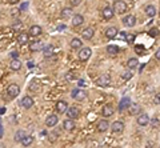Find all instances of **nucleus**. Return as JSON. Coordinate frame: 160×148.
I'll use <instances>...</instances> for the list:
<instances>
[{
	"instance_id": "1",
	"label": "nucleus",
	"mask_w": 160,
	"mask_h": 148,
	"mask_svg": "<svg viewBox=\"0 0 160 148\" xmlns=\"http://www.w3.org/2000/svg\"><path fill=\"white\" fill-rule=\"evenodd\" d=\"M96 84L99 87H110L111 85V76L104 73V75H100L99 78L96 79Z\"/></svg>"
},
{
	"instance_id": "2",
	"label": "nucleus",
	"mask_w": 160,
	"mask_h": 148,
	"mask_svg": "<svg viewBox=\"0 0 160 148\" xmlns=\"http://www.w3.org/2000/svg\"><path fill=\"white\" fill-rule=\"evenodd\" d=\"M127 9H128V7L123 0H115V3H114V11L115 12H117V14H125Z\"/></svg>"
},
{
	"instance_id": "3",
	"label": "nucleus",
	"mask_w": 160,
	"mask_h": 148,
	"mask_svg": "<svg viewBox=\"0 0 160 148\" xmlns=\"http://www.w3.org/2000/svg\"><path fill=\"white\" fill-rule=\"evenodd\" d=\"M7 93H8L9 97H16V96L20 93V87L18 84H9L8 88H7Z\"/></svg>"
},
{
	"instance_id": "4",
	"label": "nucleus",
	"mask_w": 160,
	"mask_h": 148,
	"mask_svg": "<svg viewBox=\"0 0 160 148\" xmlns=\"http://www.w3.org/2000/svg\"><path fill=\"white\" fill-rule=\"evenodd\" d=\"M91 53H92V51H91V48H88V47H85V48H80L79 59H80L82 61H87L88 59L91 58Z\"/></svg>"
},
{
	"instance_id": "5",
	"label": "nucleus",
	"mask_w": 160,
	"mask_h": 148,
	"mask_svg": "<svg viewBox=\"0 0 160 148\" xmlns=\"http://www.w3.org/2000/svg\"><path fill=\"white\" fill-rule=\"evenodd\" d=\"M65 112H67V116L70 117V119H72V120L78 119V117L80 116V110H79L78 107H70Z\"/></svg>"
},
{
	"instance_id": "6",
	"label": "nucleus",
	"mask_w": 160,
	"mask_h": 148,
	"mask_svg": "<svg viewBox=\"0 0 160 148\" xmlns=\"http://www.w3.org/2000/svg\"><path fill=\"white\" fill-rule=\"evenodd\" d=\"M72 97L75 99V100L82 102V100H84V99L87 97V92L83 91V90H73L72 91Z\"/></svg>"
},
{
	"instance_id": "7",
	"label": "nucleus",
	"mask_w": 160,
	"mask_h": 148,
	"mask_svg": "<svg viewBox=\"0 0 160 148\" xmlns=\"http://www.w3.org/2000/svg\"><path fill=\"white\" fill-rule=\"evenodd\" d=\"M123 24L125 27H134L136 24V18H135L134 15H127L123 18Z\"/></svg>"
},
{
	"instance_id": "8",
	"label": "nucleus",
	"mask_w": 160,
	"mask_h": 148,
	"mask_svg": "<svg viewBox=\"0 0 160 148\" xmlns=\"http://www.w3.org/2000/svg\"><path fill=\"white\" fill-rule=\"evenodd\" d=\"M43 48H44V44H43V41H40V40L29 43V49H31V52H38V51H40V49H43Z\"/></svg>"
},
{
	"instance_id": "9",
	"label": "nucleus",
	"mask_w": 160,
	"mask_h": 148,
	"mask_svg": "<svg viewBox=\"0 0 160 148\" xmlns=\"http://www.w3.org/2000/svg\"><path fill=\"white\" fill-rule=\"evenodd\" d=\"M129 105H131V99L128 97V96H124V97L120 100V103H119V111H120V112H123V111L127 110Z\"/></svg>"
},
{
	"instance_id": "10",
	"label": "nucleus",
	"mask_w": 160,
	"mask_h": 148,
	"mask_svg": "<svg viewBox=\"0 0 160 148\" xmlns=\"http://www.w3.org/2000/svg\"><path fill=\"white\" fill-rule=\"evenodd\" d=\"M93 35H95V28H93V27H87V28H84L82 32V36L84 39H87V40L92 39Z\"/></svg>"
},
{
	"instance_id": "11",
	"label": "nucleus",
	"mask_w": 160,
	"mask_h": 148,
	"mask_svg": "<svg viewBox=\"0 0 160 148\" xmlns=\"http://www.w3.org/2000/svg\"><path fill=\"white\" fill-rule=\"evenodd\" d=\"M102 115L104 117L112 116V115H114V107H112V104H105L102 110Z\"/></svg>"
},
{
	"instance_id": "12",
	"label": "nucleus",
	"mask_w": 160,
	"mask_h": 148,
	"mask_svg": "<svg viewBox=\"0 0 160 148\" xmlns=\"http://www.w3.org/2000/svg\"><path fill=\"white\" fill-rule=\"evenodd\" d=\"M111 130H112V132H115V134H120V132H123V130H124V124H123V122H115L111 125Z\"/></svg>"
},
{
	"instance_id": "13",
	"label": "nucleus",
	"mask_w": 160,
	"mask_h": 148,
	"mask_svg": "<svg viewBox=\"0 0 160 148\" xmlns=\"http://www.w3.org/2000/svg\"><path fill=\"white\" fill-rule=\"evenodd\" d=\"M128 111H129V115H132V116H135V115H140V112H142V107H140L139 104H136V103H134V104H131L129 107H128Z\"/></svg>"
},
{
	"instance_id": "14",
	"label": "nucleus",
	"mask_w": 160,
	"mask_h": 148,
	"mask_svg": "<svg viewBox=\"0 0 160 148\" xmlns=\"http://www.w3.org/2000/svg\"><path fill=\"white\" fill-rule=\"evenodd\" d=\"M114 14H115V11H114V8H111V7H105V8L102 11L103 18L107 19V20H110V19L114 18Z\"/></svg>"
},
{
	"instance_id": "15",
	"label": "nucleus",
	"mask_w": 160,
	"mask_h": 148,
	"mask_svg": "<svg viewBox=\"0 0 160 148\" xmlns=\"http://www.w3.org/2000/svg\"><path fill=\"white\" fill-rule=\"evenodd\" d=\"M149 123V116L147 115V113H140L139 117H137V124L139 125H147Z\"/></svg>"
},
{
	"instance_id": "16",
	"label": "nucleus",
	"mask_w": 160,
	"mask_h": 148,
	"mask_svg": "<svg viewBox=\"0 0 160 148\" xmlns=\"http://www.w3.org/2000/svg\"><path fill=\"white\" fill-rule=\"evenodd\" d=\"M83 23H84V16H83V15L78 14V15H75V16L72 18V26H73V27L82 26Z\"/></svg>"
},
{
	"instance_id": "17",
	"label": "nucleus",
	"mask_w": 160,
	"mask_h": 148,
	"mask_svg": "<svg viewBox=\"0 0 160 148\" xmlns=\"http://www.w3.org/2000/svg\"><path fill=\"white\" fill-rule=\"evenodd\" d=\"M67 110H68V104L64 102V100H59V102L56 103V111H58L59 113L65 112Z\"/></svg>"
},
{
	"instance_id": "18",
	"label": "nucleus",
	"mask_w": 160,
	"mask_h": 148,
	"mask_svg": "<svg viewBox=\"0 0 160 148\" xmlns=\"http://www.w3.org/2000/svg\"><path fill=\"white\" fill-rule=\"evenodd\" d=\"M41 33H43V29H41L40 26H32L31 28H29V35L31 36H40Z\"/></svg>"
},
{
	"instance_id": "19",
	"label": "nucleus",
	"mask_w": 160,
	"mask_h": 148,
	"mask_svg": "<svg viewBox=\"0 0 160 148\" xmlns=\"http://www.w3.org/2000/svg\"><path fill=\"white\" fill-rule=\"evenodd\" d=\"M116 35H117V28L116 27H108V28L105 29V36H107L108 39L116 38Z\"/></svg>"
},
{
	"instance_id": "20",
	"label": "nucleus",
	"mask_w": 160,
	"mask_h": 148,
	"mask_svg": "<svg viewBox=\"0 0 160 148\" xmlns=\"http://www.w3.org/2000/svg\"><path fill=\"white\" fill-rule=\"evenodd\" d=\"M21 105H23L24 108H31L32 105H33V99H32L31 96H24V97L21 99Z\"/></svg>"
},
{
	"instance_id": "21",
	"label": "nucleus",
	"mask_w": 160,
	"mask_h": 148,
	"mask_svg": "<svg viewBox=\"0 0 160 148\" xmlns=\"http://www.w3.org/2000/svg\"><path fill=\"white\" fill-rule=\"evenodd\" d=\"M58 116L56 115H50V116L46 119V125L47 127H53V125H56V123H58Z\"/></svg>"
},
{
	"instance_id": "22",
	"label": "nucleus",
	"mask_w": 160,
	"mask_h": 148,
	"mask_svg": "<svg viewBox=\"0 0 160 148\" xmlns=\"http://www.w3.org/2000/svg\"><path fill=\"white\" fill-rule=\"evenodd\" d=\"M63 128L65 131H72L73 128H75V120L72 119H67L63 122Z\"/></svg>"
},
{
	"instance_id": "23",
	"label": "nucleus",
	"mask_w": 160,
	"mask_h": 148,
	"mask_svg": "<svg viewBox=\"0 0 160 148\" xmlns=\"http://www.w3.org/2000/svg\"><path fill=\"white\" fill-rule=\"evenodd\" d=\"M70 46H71V48H72V49H80V48H82V46H83V41L80 40L79 38H73L72 40H71Z\"/></svg>"
},
{
	"instance_id": "24",
	"label": "nucleus",
	"mask_w": 160,
	"mask_h": 148,
	"mask_svg": "<svg viewBox=\"0 0 160 148\" xmlns=\"http://www.w3.org/2000/svg\"><path fill=\"white\" fill-rule=\"evenodd\" d=\"M9 68H11L12 71H19L21 68V61L19 60V59H14V60L11 61V64H9Z\"/></svg>"
},
{
	"instance_id": "25",
	"label": "nucleus",
	"mask_w": 160,
	"mask_h": 148,
	"mask_svg": "<svg viewBox=\"0 0 160 148\" xmlns=\"http://www.w3.org/2000/svg\"><path fill=\"white\" fill-rule=\"evenodd\" d=\"M144 12H146V15L148 16V18H154L155 15H156V8H155V6H147L146 9H144Z\"/></svg>"
},
{
	"instance_id": "26",
	"label": "nucleus",
	"mask_w": 160,
	"mask_h": 148,
	"mask_svg": "<svg viewBox=\"0 0 160 148\" xmlns=\"http://www.w3.org/2000/svg\"><path fill=\"white\" fill-rule=\"evenodd\" d=\"M110 127L111 125H110V123H108L107 120H100L99 124H97V130H99L100 132H105Z\"/></svg>"
},
{
	"instance_id": "27",
	"label": "nucleus",
	"mask_w": 160,
	"mask_h": 148,
	"mask_svg": "<svg viewBox=\"0 0 160 148\" xmlns=\"http://www.w3.org/2000/svg\"><path fill=\"white\" fill-rule=\"evenodd\" d=\"M32 142H33V137H32L31 135H26L20 143H21V145H23V147H28V145L32 144Z\"/></svg>"
},
{
	"instance_id": "28",
	"label": "nucleus",
	"mask_w": 160,
	"mask_h": 148,
	"mask_svg": "<svg viewBox=\"0 0 160 148\" xmlns=\"http://www.w3.org/2000/svg\"><path fill=\"white\" fill-rule=\"evenodd\" d=\"M18 41L20 44H27L29 41V36L27 35V33H23V32H21V33L18 35Z\"/></svg>"
},
{
	"instance_id": "29",
	"label": "nucleus",
	"mask_w": 160,
	"mask_h": 148,
	"mask_svg": "<svg viewBox=\"0 0 160 148\" xmlns=\"http://www.w3.org/2000/svg\"><path fill=\"white\" fill-rule=\"evenodd\" d=\"M127 65L129 70H134V68H136L137 65H139V60H137L136 58H131L129 60L127 61Z\"/></svg>"
},
{
	"instance_id": "30",
	"label": "nucleus",
	"mask_w": 160,
	"mask_h": 148,
	"mask_svg": "<svg viewBox=\"0 0 160 148\" xmlns=\"http://www.w3.org/2000/svg\"><path fill=\"white\" fill-rule=\"evenodd\" d=\"M107 52L110 53L111 56H116L119 53V47L117 46H108L107 47Z\"/></svg>"
},
{
	"instance_id": "31",
	"label": "nucleus",
	"mask_w": 160,
	"mask_h": 148,
	"mask_svg": "<svg viewBox=\"0 0 160 148\" xmlns=\"http://www.w3.org/2000/svg\"><path fill=\"white\" fill-rule=\"evenodd\" d=\"M26 132H24L23 130H19V131H16V134H15V136H14V139H15V142H19L20 143L21 140H23V137L26 136Z\"/></svg>"
},
{
	"instance_id": "32",
	"label": "nucleus",
	"mask_w": 160,
	"mask_h": 148,
	"mask_svg": "<svg viewBox=\"0 0 160 148\" xmlns=\"http://www.w3.org/2000/svg\"><path fill=\"white\" fill-rule=\"evenodd\" d=\"M53 46H47L46 48H44V56H46V58H50V56H52L53 55Z\"/></svg>"
},
{
	"instance_id": "33",
	"label": "nucleus",
	"mask_w": 160,
	"mask_h": 148,
	"mask_svg": "<svg viewBox=\"0 0 160 148\" xmlns=\"http://www.w3.org/2000/svg\"><path fill=\"white\" fill-rule=\"evenodd\" d=\"M71 15H72V9H71V8H63V11H61L60 16H61L63 19H67V18H70Z\"/></svg>"
},
{
	"instance_id": "34",
	"label": "nucleus",
	"mask_w": 160,
	"mask_h": 148,
	"mask_svg": "<svg viewBox=\"0 0 160 148\" xmlns=\"http://www.w3.org/2000/svg\"><path fill=\"white\" fill-rule=\"evenodd\" d=\"M135 51H136L137 55H144V52H146V48H144V46H140V44H137V46H135Z\"/></svg>"
},
{
	"instance_id": "35",
	"label": "nucleus",
	"mask_w": 160,
	"mask_h": 148,
	"mask_svg": "<svg viewBox=\"0 0 160 148\" xmlns=\"http://www.w3.org/2000/svg\"><path fill=\"white\" fill-rule=\"evenodd\" d=\"M125 41H127L128 44H134V41H135L134 33H125Z\"/></svg>"
},
{
	"instance_id": "36",
	"label": "nucleus",
	"mask_w": 160,
	"mask_h": 148,
	"mask_svg": "<svg viewBox=\"0 0 160 148\" xmlns=\"http://www.w3.org/2000/svg\"><path fill=\"white\" fill-rule=\"evenodd\" d=\"M132 78V72L131 71H125V72L122 73V79L123 80H129Z\"/></svg>"
},
{
	"instance_id": "37",
	"label": "nucleus",
	"mask_w": 160,
	"mask_h": 148,
	"mask_svg": "<svg viewBox=\"0 0 160 148\" xmlns=\"http://www.w3.org/2000/svg\"><path fill=\"white\" fill-rule=\"evenodd\" d=\"M160 35V32L157 28H151L149 29V36H152V38H157V36Z\"/></svg>"
},
{
	"instance_id": "38",
	"label": "nucleus",
	"mask_w": 160,
	"mask_h": 148,
	"mask_svg": "<svg viewBox=\"0 0 160 148\" xmlns=\"http://www.w3.org/2000/svg\"><path fill=\"white\" fill-rule=\"evenodd\" d=\"M58 137H59V134H56V132H52V134L48 135V139H50L51 143L56 142V139H58Z\"/></svg>"
},
{
	"instance_id": "39",
	"label": "nucleus",
	"mask_w": 160,
	"mask_h": 148,
	"mask_svg": "<svg viewBox=\"0 0 160 148\" xmlns=\"http://www.w3.org/2000/svg\"><path fill=\"white\" fill-rule=\"evenodd\" d=\"M21 27H23V24H21V21L16 20V23H14V26H12V28H14V29H16V31H20V29H21Z\"/></svg>"
},
{
	"instance_id": "40",
	"label": "nucleus",
	"mask_w": 160,
	"mask_h": 148,
	"mask_svg": "<svg viewBox=\"0 0 160 148\" xmlns=\"http://www.w3.org/2000/svg\"><path fill=\"white\" fill-rule=\"evenodd\" d=\"M80 3H82V0H71V6H72V7L80 6Z\"/></svg>"
},
{
	"instance_id": "41",
	"label": "nucleus",
	"mask_w": 160,
	"mask_h": 148,
	"mask_svg": "<svg viewBox=\"0 0 160 148\" xmlns=\"http://www.w3.org/2000/svg\"><path fill=\"white\" fill-rule=\"evenodd\" d=\"M159 125H160V120L157 119V117H156V119H154V120H152V127H154V128L159 127Z\"/></svg>"
},
{
	"instance_id": "42",
	"label": "nucleus",
	"mask_w": 160,
	"mask_h": 148,
	"mask_svg": "<svg viewBox=\"0 0 160 148\" xmlns=\"http://www.w3.org/2000/svg\"><path fill=\"white\" fill-rule=\"evenodd\" d=\"M154 103H155V104H160V93H156V95H155Z\"/></svg>"
},
{
	"instance_id": "43",
	"label": "nucleus",
	"mask_w": 160,
	"mask_h": 148,
	"mask_svg": "<svg viewBox=\"0 0 160 148\" xmlns=\"http://www.w3.org/2000/svg\"><path fill=\"white\" fill-rule=\"evenodd\" d=\"M155 58H156L157 60H160V48L156 51V53H155Z\"/></svg>"
},
{
	"instance_id": "44",
	"label": "nucleus",
	"mask_w": 160,
	"mask_h": 148,
	"mask_svg": "<svg viewBox=\"0 0 160 148\" xmlns=\"http://www.w3.org/2000/svg\"><path fill=\"white\" fill-rule=\"evenodd\" d=\"M8 1H9V4H18L20 0H8Z\"/></svg>"
},
{
	"instance_id": "45",
	"label": "nucleus",
	"mask_w": 160,
	"mask_h": 148,
	"mask_svg": "<svg viewBox=\"0 0 160 148\" xmlns=\"http://www.w3.org/2000/svg\"><path fill=\"white\" fill-rule=\"evenodd\" d=\"M65 78H67L68 80H72V79H73V75H72V73H67V76H65Z\"/></svg>"
},
{
	"instance_id": "46",
	"label": "nucleus",
	"mask_w": 160,
	"mask_h": 148,
	"mask_svg": "<svg viewBox=\"0 0 160 148\" xmlns=\"http://www.w3.org/2000/svg\"><path fill=\"white\" fill-rule=\"evenodd\" d=\"M11 56H12V58H14V59H18L19 53H18V52H12V53H11Z\"/></svg>"
},
{
	"instance_id": "47",
	"label": "nucleus",
	"mask_w": 160,
	"mask_h": 148,
	"mask_svg": "<svg viewBox=\"0 0 160 148\" xmlns=\"http://www.w3.org/2000/svg\"><path fill=\"white\" fill-rule=\"evenodd\" d=\"M84 84H85L84 80H80V81H79V85H80V87H84Z\"/></svg>"
},
{
	"instance_id": "48",
	"label": "nucleus",
	"mask_w": 160,
	"mask_h": 148,
	"mask_svg": "<svg viewBox=\"0 0 160 148\" xmlns=\"http://www.w3.org/2000/svg\"><path fill=\"white\" fill-rule=\"evenodd\" d=\"M6 112V108H0V113H4Z\"/></svg>"
},
{
	"instance_id": "49",
	"label": "nucleus",
	"mask_w": 160,
	"mask_h": 148,
	"mask_svg": "<svg viewBox=\"0 0 160 148\" xmlns=\"http://www.w3.org/2000/svg\"><path fill=\"white\" fill-rule=\"evenodd\" d=\"M159 14H160V11H159Z\"/></svg>"
}]
</instances>
